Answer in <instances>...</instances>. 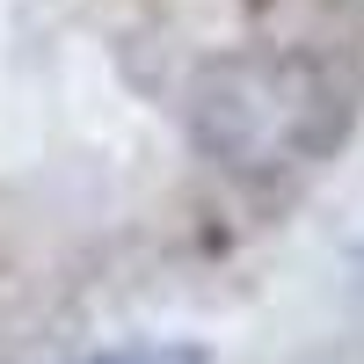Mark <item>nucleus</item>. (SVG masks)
<instances>
[{"label":"nucleus","instance_id":"2","mask_svg":"<svg viewBox=\"0 0 364 364\" xmlns=\"http://www.w3.org/2000/svg\"><path fill=\"white\" fill-rule=\"evenodd\" d=\"M87 364H204V350H190V343H146V350H109V357H87Z\"/></svg>","mask_w":364,"mask_h":364},{"label":"nucleus","instance_id":"1","mask_svg":"<svg viewBox=\"0 0 364 364\" xmlns=\"http://www.w3.org/2000/svg\"><path fill=\"white\" fill-rule=\"evenodd\" d=\"M343 87L299 51H233L211 58L190 87V132L226 175H291L321 161L343 132Z\"/></svg>","mask_w":364,"mask_h":364}]
</instances>
